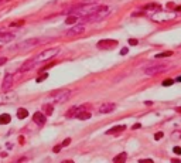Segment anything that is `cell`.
Segmentation results:
<instances>
[{
	"label": "cell",
	"instance_id": "obj_33",
	"mask_svg": "<svg viewBox=\"0 0 181 163\" xmlns=\"http://www.w3.org/2000/svg\"><path fill=\"white\" fill-rule=\"evenodd\" d=\"M18 140H20V143H21V145L24 143V138H23V136H20V138H18Z\"/></svg>",
	"mask_w": 181,
	"mask_h": 163
},
{
	"label": "cell",
	"instance_id": "obj_15",
	"mask_svg": "<svg viewBox=\"0 0 181 163\" xmlns=\"http://www.w3.org/2000/svg\"><path fill=\"white\" fill-rule=\"evenodd\" d=\"M125 129H126V126H125V125H119V126H113L112 129H109L108 132H106V135H117V133L123 132Z\"/></svg>",
	"mask_w": 181,
	"mask_h": 163
},
{
	"label": "cell",
	"instance_id": "obj_8",
	"mask_svg": "<svg viewBox=\"0 0 181 163\" xmlns=\"http://www.w3.org/2000/svg\"><path fill=\"white\" fill-rule=\"evenodd\" d=\"M13 75L12 74H7L6 77H4V80H3V82H1V89L4 91V92H7L10 88H12V85H13Z\"/></svg>",
	"mask_w": 181,
	"mask_h": 163
},
{
	"label": "cell",
	"instance_id": "obj_6",
	"mask_svg": "<svg viewBox=\"0 0 181 163\" xmlns=\"http://www.w3.org/2000/svg\"><path fill=\"white\" fill-rule=\"evenodd\" d=\"M85 31V27H83V24H78V26H75V27H71L69 30H66L64 33V35L65 37H75V35H79V34H82Z\"/></svg>",
	"mask_w": 181,
	"mask_h": 163
},
{
	"label": "cell",
	"instance_id": "obj_27",
	"mask_svg": "<svg viewBox=\"0 0 181 163\" xmlns=\"http://www.w3.org/2000/svg\"><path fill=\"white\" fill-rule=\"evenodd\" d=\"M69 143H71V139H69V138H66V139L62 142V143H61V145H62V147H65V146H68Z\"/></svg>",
	"mask_w": 181,
	"mask_h": 163
},
{
	"label": "cell",
	"instance_id": "obj_25",
	"mask_svg": "<svg viewBox=\"0 0 181 163\" xmlns=\"http://www.w3.org/2000/svg\"><path fill=\"white\" fill-rule=\"evenodd\" d=\"M161 138H163V132H157V133L154 135V139H156V140H160Z\"/></svg>",
	"mask_w": 181,
	"mask_h": 163
},
{
	"label": "cell",
	"instance_id": "obj_16",
	"mask_svg": "<svg viewBox=\"0 0 181 163\" xmlns=\"http://www.w3.org/2000/svg\"><path fill=\"white\" fill-rule=\"evenodd\" d=\"M143 9H144V10H148V12H159L161 7H160V4H157V3H147Z\"/></svg>",
	"mask_w": 181,
	"mask_h": 163
},
{
	"label": "cell",
	"instance_id": "obj_35",
	"mask_svg": "<svg viewBox=\"0 0 181 163\" xmlns=\"http://www.w3.org/2000/svg\"><path fill=\"white\" fill-rule=\"evenodd\" d=\"M177 81H178V82H181V77H178V78H177Z\"/></svg>",
	"mask_w": 181,
	"mask_h": 163
},
{
	"label": "cell",
	"instance_id": "obj_4",
	"mask_svg": "<svg viewBox=\"0 0 181 163\" xmlns=\"http://www.w3.org/2000/svg\"><path fill=\"white\" fill-rule=\"evenodd\" d=\"M69 94H71V91H68V89H60V91L51 92V98L54 99V102L62 104V102H65L66 99L69 98Z\"/></svg>",
	"mask_w": 181,
	"mask_h": 163
},
{
	"label": "cell",
	"instance_id": "obj_19",
	"mask_svg": "<svg viewBox=\"0 0 181 163\" xmlns=\"http://www.w3.org/2000/svg\"><path fill=\"white\" fill-rule=\"evenodd\" d=\"M28 116V111L26 109V108H18L17 109V118L18 119H24V118H27Z\"/></svg>",
	"mask_w": 181,
	"mask_h": 163
},
{
	"label": "cell",
	"instance_id": "obj_26",
	"mask_svg": "<svg viewBox=\"0 0 181 163\" xmlns=\"http://www.w3.org/2000/svg\"><path fill=\"white\" fill-rule=\"evenodd\" d=\"M137 43H139V41H137L136 38H129V44H130V46H137Z\"/></svg>",
	"mask_w": 181,
	"mask_h": 163
},
{
	"label": "cell",
	"instance_id": "obj_28",
	"mask_svg": "<svg viewBox=\"0 0 181 163\" xmlns=\"http://www.w3.org/2000/svg\"><path fill=\"white\" fill-rule=\"evenodd\" d=\"M173 152H174V153H177V155H181V147L180 146H176L174 149H173Z\"/></svg>",
	"mask_w": 181,
	"mask_h": 163
},
{
	"label": "cell",
	"instance_id": "obj_11",
	"mask_svg": "<svg viewBox=\"0 0 181 163\" xmlns=\"http://www.w3.org/2000/svg\"><path fill=\"white\" fill-rule=\"evenodd\" d=\"M33 119L38 126H43V125L45 123V121H47V118H45V114H44V112H35V114L33 115Z\"/></svg>",
	"mask_w": 181,
	"mask_h": 163
},
{
	"label": "cell",
	"instance_id": "obj_20",
	"mask_svg": "<svg viewBox=\"0 0 181 163\" xmlns=\"http://www.w3.org/2000/svg\"><path fill=\"white\" fill-rule=\"evenodd\" d=\"M126 159H127V155H126L125 152H122L120 155H117V156L113 158V162H115V163H123Z\"/></svg>",
	"mask_w": 181,
	"mask_h": 163
},
{
	"label": "cell",
	"instance_id": "obj_36",
	"mask_svg": "<svg viewBox=\"0 0 181 163\" xmlns=\"http://www.w3.org/2000/svg\"><path fill=\"white\" fill-rule=\"evenodd\" d=\"M0 1H7V0H0Z\"/></svg>",
	"mask_w": 181,
	"mask_h": 163
},
{
	"label": "cell",
	"instance_id": "obj_14",
	"mask_svg": "<svg viewBox=\"0 0 181 163\" xmlns=\"http://www.w3.org/2000/svg\"><path fill=\"white\" fill-rule=\"evenodd\" d=\"M13 38H14V34L0 31V43H7V41H12Z\"/></svg>",
	"mask_w": 181,
	"mask_h": 163
},
{
	"label": "cell",
	"instance_id": "obj_22",
	"mask_svg": "<svg viewBox=\"0 0 181 163\" xmlns=\"http://www.w3.org/2000/svg\"><path fill=\"white\" fill-rule=\"evenodd\" d=\"M170 55H173V51H164V53L156 54V58H165V57H170Z\"/></svg>",
	"mask_w": 181,
	"mask_h": 163
},
{
	"label": "cell",
	"instance_id": "obj_29",
	"mask_svg": "<svg viewBox=\"0 0 181 163\" xmlns=\"http://www.w3.org/2000/svg\"><path fill=\"white\" fill-rule=\"evenodd\" d=\"M61 147H62V145H60V146H55L54 149H52V152H54V153H58V152L61 150Z\"/></svg>",
	"mask_w": 181,
	"mask_h": 163
},
{
	"label": "cell",
	"instance_id": "obj_18",
	"mask_svg": "<svg viewBox=\"0 0 181 163\" xmlns=\"http://www.w3.org/2000/svg\"><path fill=\"white\" fill-rule=\"evenodd\" d=\"M10 121H12V116L9 114L0 115V125H7V123H10Z\"/></svg>",
	"mask_w": 181,
	"mask_h": 163
},
{
	"label": "cell",
	"instance_id": "obj_3",
	"mask_svg": "<svg viewBox=\"0 0 181 163\" xmlns=\"http://www.w3.org/2000/svg\"><path fill=\"white\" fill-rule=\"evenodd\" d=\"M49 41L48 40H45V38H30V40H26V41H21V43H18L17 46L13 47V50H26V48H30V47H35V46H38V44H41V43H47Z\"/></svg>",
	"mask_w": 181,
	"mask_h": 163
},
{
	"label": "cell",
	"instance_id": "obj_30",
	"mask_svg": "<svg viewBox=\"0 0 181 163\" xmlns=\"http://www.w3.org/2000/svg\"><path fill=\"white\" fill-rule=\"evenodd\" d=\"M6 61H7V58H4V57H0V65H3Z\"/></svg>",
	"mask_w": 181,
	"mask_h": 163
},
{
	"label": "cell",
	"instance_id": "obj_5",
	"mask_svg": "<svg viewBox=\"0 0 181 163\" xmlns=\"http://www.w3.org/2000/svg\"><path fill=\"white\" fill-rule=\"evenodd\" d=\"M116 46H117V41L116 40H100V41H98L96 43V47L100 50H112L115 48Z\"/></svg>",
	"mask_w": 181,
	"mask_h": 163
},
{
	"label": "cell",
	"instance_id": "obj_13",
	"mask_svg": "<svg viewBox=\"0 0 181 163\" xmlns=\"http://www.w3.org/2000/svg\"><path fill=\"white\" fill-rule=\"evenodd\" d=\"M75 118H77V119H81V121H86V119L91 118V112L86 111V108H85V109H81L78 114L75 115Z\"/></svg>",
	"mask_w": 181,
	"mask_h": 163
},
{
	"label": "cell",
	"instance_id": "obj_1",
	"mask_svg": "<svg viewBox=\"0 0 181 163\" xmlns=\"http://www.w3.org/2000/svg\"><path fill=\"white\" fill-rule=\"evenodd\" d=\"M58 53H60V48H58V47H52V48L41 51L38 55H35L34 58L28 60V61H26L24 64L21 65V67H20V72H27V71L33 70L34 67H37L40 63H44V61H47V60H49V58L55 57Z\"/></svg>",
	"mask_w": 181,
	"mask_h": 163
},
{
	"label": "cell",
	"instance_id": "obj_23",
	"mask_svg": "<svg viewBox=\"0 0 181 163\" xmlns=\"http://www.w3.org/2000/svg\"><path fill=\"white\" fill-rule=\"evenodd\" d=\"M47 77H48V74H45V72H41V75H40V77L37 78V82H41L43 80H45Z\"/></svg>",
	"mask_w": 181,
	"mask_h": 163
},
{
	"label": "cell",
	"instance_id": "obj_12",
	"mask_svg": "<svg viewBox=\"0 0 181 163\" xmlns=\"http://www.w3.org/2000/svg\"><path fill=\"white\" fill-rule=\"evenodd\" d=\"M89 105H82V106H72L69 111H66V114H65V116L66 118H72V116H75V115L78 114L81 109H85V108H88Z\"/></svg>",
	"mask_w": 181,
	"mask_h": 163
},
{
	"label": "cell",
	"instance_id": "obj_17",
	"mask_svg": "<svg viewBox=\"0 0 181 163\" xmlns=\"http://www.w3.org/2000/svg\"><path fill=\"white\" fill-rule=\"evenodd\" d=\"M41 109H43V112L45 114V116H49V115L54 112V106H52V105H49V104L43 105V106H41Z\"/></svg>",
	"mask_w": 181,
	"mask_h": 163
},
{
	"label": "cell",
	"instance_id": "obj_31",
	"mask_svg": "<svg viewBox=\"0 0 181 163\" xmlns=\"http://www.w3.org/2000/svg\"><path fill=\"white\" fill-rule=\"evenodd\" d=\"M127 51H129L127 48H123L122 51H120V54H122V55H125V54H127Z\"/></svg>",
	"mask_w": 181,
	"mask_h": 163
},
{
	"label": "cell",
	"instance_id": "obj_10",
	"mask_svg": "<svg viewBox=\"0 0 181 163\" xmlns=\"http://www.w3.org/2000/svg\"><path fill=\"white\" fill-rule=\"evenodd\" d=\"M17 99L16 94H1L0 95V105L1 104H10V102H14Z\"/></svg>",
	"mask_w": 181,
	"mask_h": 163
},
{
	"label": "cell",
	"instance_id": "obj_32",
	"mask_svg": "<svg viewBox=\"0 0 181 163\" xmlns=\"http://www.w3.org/2000/svg\"><path fill=\"white\" fill-rule=\"evenodd\" d=\"M140 126H142V125H140V123H136V125H133V129H139V128H140Z\"/></svg>",
	"mask_w": 181,
	"mask_h": 163
},
{
	"label": "cell",
	"instance_id": "obj_7",
	"mask_svg": "<svg viewBox=\"0 0 181 163\" xmlns=\"http://www.w3.org/2000/svg\"><path fill=\"white\" fill-rule=\"evenodd\" d=\"M168 67L167 65H151V67H147L144 70V72L147 75H154V74H159V72H164Z\"/></svg>",
	"mask_w": 181,
	"mask_h": 163
},
{
	"label": "cell",
	"instance_id": "obj_9",
	"mask_svg": "<svg viewBox=\"0 0 181 163\" xmlns=\"http://www.w3.org/2000/svg\"><path fill=\"white\" fill-rule=\"evenodd\" d=\"M116 105L115 104H112V102H106V104H102L100 106H99V114H109V112H112V111H115Z\"/></svg>",
	"mask_w": 181,
	"mask_h": 163
},
{
	"label": "cell",
	"instance_id": "obj_2",
	"mask_svg": "<svg viewBox=\"0 0 181 163\" xmlns=\"http://www.w3.org/2000/svg\"><path fill=\"white\" fill-rule=\"evenodd\" d=\"M110 14V7L108 6H100L94 12V13H89V14H85L79 18V23L83 24V23H96V21H100L103 20L105 17H108Z\"/></svg>",
	"mask_w": 181,
	"mask_h": 163
},
{
	"label": "cell",
	"instance_id": "obj_21",
	"mask_svg": "<svg viewBox=\"0 0 181 163\" xmlns=\"http://www.w3.org/2000/svg\"><path fill=\"white\" fill-rule=\"evenodd\" d=\"M77 21H79V17L78 16H69L65 18V24H74Z\"/></svg>",
	"mask_w": 181,
	"mask_h": 163
},
{
	"label": "cell",
	"instance_id": "obj_34",
	"mask_svg": "<svg viewBox=\"0 0 181 163\" xmlns=\"http://www.w3.org/2000/svg\"><path fill=\"white\" fill-rule=\"evenodd\" d=\"M177 112H181V106H178V108H177Z\"/></svg>",
	"mask_w": 181,
	"mask_h": 163
},
{
	"label": "cell",
	"instance_id": "obj_24",
	"mask_svg": "<svg viewBox=\"0 0 181 163\" xmlns=\"http://www.w3.org/2000/svg\"><path fill=\"white\" fill-rule=\"evenodd\" d=\"M173 84H174L173 80H165V81H163V87H170V85H173Z\"/></svg>",
	"mask_w": 181,
	"mask_h": 163
}]
</instances>
